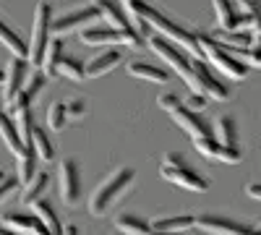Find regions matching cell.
<instances>
[{"instance_id":"obj_25","label":"cell","mask_w":261,"mask_h":235,"mask_svg":"<svg viewBox=\"0 0 261 235\" xmlns=\"http://www.w3.org/2000/svg\"><path fill=\"white\" fill-rule=\"evenodd\" d=\"M0 139H3V144L8 146V152H13L16 157L24 152V144H21V136L16 131V123L13 118H8L3 110H0Z\"/></svg>"},{"instance_id":"obj_38","label":"cell","mask_w":261,"mask_h":235,"mask_svg":"<svg viewBox=\"0 0 261 235\" xmlns=\"http://www.w3.org/2000/svg\"><path fill=\"white\" fill-rule=\"evenodd\" d=\"M186 108H188V110H193V113L204 110V108H206V97H204V94H193V92H191V97L186 99Z\"/></svg>"},{"instance_id":"obj_31","label":"cell","mask_w":261,"mask_h":235,"mask_svg":"<svg viewBox=\"0 0 261 235\" xmlns=\"http://www.w3.org/2000/svg\"><path fill=\"white\" fill-rule=\"evenodd\" d=\"M16 113V131L21 136V144L24 146H32V134H34V115H32V108H18L13 110Z\"/></svg>"},{"instance_id":"obj_35","label":"cell","mask_w":261,"mask_h":235,"mask_svg":"<svg viewBox=\"0 0 261 235\" xmlns=\"http://www.w3.org/2000/svg\"><path fill=\"white\" fill-rule=\"evenodd\" d=\"M21 188V183H18V178L16 175H8L3 183H0V204H3V201H8L13 194H16V191Z\"/></svg>"},{"instance_id":"obj_42","label":"cell","mask_w":261,"mask_h":235,"mask_svg":"<svg viewBox=\"0 0 261 235\" xmlns=\"http://www.w3.org/2000/svg\"><path fill=\"white\" fill-rule=\"evenodd\" d=\"M6 178H8V175H6V173H3V170H0V183H3V180H6Z\"/></svg>"},{"instance_id":"obj_11","label":"cell","mask_w":261,"mask_h":235,"mask_svg":"<svg viewBox=\"0 0 261 235\" xmlns=\"http://www.w3.org/2000/svg\"><path fill=\"white\" fill-rule=\"evenodd\" d=\"M94 18H102L99 11L94 6H81V8H73L68 13H63L60 18H53V34L55 37H63V34H71L76 29H86V24Z\"/></svg>"},{"instance_id":"obj_12","label":"cell","mask_w":261,"mask_h":235,"mask_svg":"<svg viewBox=\"0 0 261 235\" xmlns=\"http://www.w3.org/2000/svg\"><path fill=\"white\" fill-rule=\"evenodd\" d=\"M170 115H172V120H175L191 139H206V136H212V125H209V120H204L199 113L188 110L183 102L178 105V108H172Z\"/></svg>"},{"instance_id":"obj_8","label":"cell","mask_w":261,"mask_h":235,"mask_svg":"<svg viewBox=\"0 0 261 235\" xmlns=\"http://www.w3.org/2000/svg\"><path fill=\"white\" fill-rule=\"evenodd\" d=\"M58 186H60V199L65 206H79L81 204V167L73 157H65L58 167Z\"/></svg>"},{"instance_id":"obj_5","label":"cell","mask_w":261,"mask_h":235,"mask_svg":"<svg viewBox=\"0 0 261 235\" xmlns=\"http://www.w3.org/2000/svg\"><path fill=\"white\" fill-rule=\"evenodd\" d=\"M53 39V8L50 3H37V11H34V27H32V39H29V55L27 60L32 63V66L39 71L42 66V58H45V50L50 45Z\"/></svg>"},{"instance_id":"obj_7","label":"cell","mask_w":261,"mask_h":235,"mask_svg":"<svg viewBox=\"0 0 261 235\" xmlns=\"http://www.w3.org/2000/svg\"><path fill=\"white\" fill-rule=\"evenodd\" d=\"M81 42H84V45H89V47H94V45H105L107 47V45H118V42H123V45L134 47V50L144 47V37L139 32H118L113 27H89V29H81Z\"/></svg>"},{"instance_id":"obj_24","label":"cell","mask_w":261,"mask_h":235,"mask_svg":"<svg viewBox=\"0 0 261 235\" xmlns=\"http://www.w3.org/2000/svg\"><path fill=\"white\" fill-rule=\"evenodd\" d=\"M0 42H3V45L13 53V58H27L29 55V47H27V42L21 39V34L8 24V21L0 16Z\"/></svg>"},{"instance_id":"obj_20","label":"cell","mask_w":261,"mask_h":235,"mask_svg":"<svg viewBox=\"0 0 261 235\" xmlns=\"http://www.w3.org/2000/svg\"><path fill=\"white\" fill-rule=\"evenodd\" d=\"M214 13L220 32H241V11L232 6V0H214Z\"/></svg>"},{"instance_id":"obj_22","label":"cell","mask_w":261,"mask_h":235,"mask_svg":"<svg viewBox=\"0 0 261 235\" xmlns=\"http://www.w3.org/2000/svg\"><path fill=\"white\" fill-rule=\"evenodd\" d=\"M128 73L134 76V79H144V81H151V84H165L170 79L165 68L154 66V63H149V60H134V63H128Z\"/></svg>"},{"instance_id":"obj_30","label":"cell","mask_w":261,"mask_h":235,"mask_svg":"<svg viewBox=\"0 0 261 235\" xmlns=\"http://www.w3.org/2000/svg\"><path fill=\"white\" fill-rule=\"evenodd\" d=\"M32 146H34V154H37V160H42V162H53V160H55V146H53L50 136L45 134V128L34 125V134H32Z\"/></svg>"},{"instance_id":"obj_6","label":"cell","mask_w":261,"mask_h":235,"mask_svg":"<svg viewBox=\"0 0 261 235\" xmlns=\"http://www.w3.org/2000/svg\"><path fill=\"white\" fill-rule=\"evenodd\" d=\"M149 47L154 50L162 60L170 63V68L186 81V87H188L193 94H199V84H196V76H193V60H191L186 53H180L170 39H165V37H160V34H157V37H149Z\"/></svg>"},{"instance_id":"obj_14","label":"cell","mask_w":261,"mask_h":235,"mask_svg":"<svg viewBox=\"0 0 261 235\" xmlns=\"http://www.w3.org/2000/svg\"><path fill=\"white\" fill-rule=\"evenodd\" d=\"M196 149L209 157V160H220V162H241V149H232V146H222L214 136H206V139H193Z\"/></svg>"},{"instance_id":"obj_10","label":"cell","mask_w":261,"mask_h":235,"mask_svg":"<svg viewBox=\"0 0 261 235\" xmlns=\"http://www.w3.org/2000/svg\"><path fill=\"white\" fill-rule=\"evenodd\" d=\"M193 76L196 84H199V94H204L206 99H217V102L230 99V87L209 71L206 60H193Z\"/></svg>"},{"instance_id":"obj_45","label":"cell","mask_w":261,"mask_h":235,"mask_svg":"<svg viewBox=\"0 0 261 235\" xmlns=\"http://www.w3.org/2000/svg\"><path fill=\"white\" fill-rule=\"evenodd\" d=\"M256 230H258V232H261V225H258V227H256Z\"/></svg>"},{"instance_id":"obj_27","label":"cell","mask_w":261,"mask_h":235,"mask_svg":"<svg viewBox=\"0 0 261 235\" xmlns=\"http://www.w3.org/2000/svg\"><path fill=\"white\" fill-rule=\"evenodd\" d=\"M37 154H34V146H24V152L18 154V167H16V178H18V183H21V188H24L32 178H34V173H37Z\"/></svg>"},{"instance_id":"obj_15","label":"cell","mask_w":261,"mask_h":235,"mask_svg":"<svg viewBox=\"0 0 261 235\" xmlns=\"http://www.w3.org/2000/svg\"><path fill=\"white\" fill-rule=\"evenodd\" d=\"M115 227L120 235H172V232H160L154 230L144 217L134 215V212H120L115 217Z\"/></svg>"},{"instance_id":"obj_19","label":"cell","mask_w":261,"mask_h":235,"mask_svg":"<svg viewBox=\"0 0 261 235\" xmlns=\"http://www.w3.org/2000/svg\"><path fill=\"white\" fill-rule=\"evenodd\" d=\"M212 136L220 141L222 146H232L238 149V123L230 113H222L214 118V128H212Z\"/></svg>"},{"instance_id":"obj_16","label":"cell","mask_w":261,"mask_h":235,"mask_svg":"<svg viewBox=\"0 0 261 235\" xmlns=\"http://www.w3.org/2000/svg\"><path fill=\"white\" fill-rule=\"evenodd\" d=\"M47 87V76L42 73V71H34L29 79H27V84H24V89H21L16 97H13V102L8 105L11 110H18V108H32V102L39 97V92Z\"/></svg>"},{"instance_id":"obj_29","label":"cell","mask_w":261,"mask_h":235,"mask_svg":"<svg viewBox=\"0 0 261 235\" xmlns=\"http://www.w3.org/2000/svg\"><path fill=\"white\" fill-rule=\"evenodd\" d=\"M212 39L222 47H230V50H238V47H253V37L251 32H217L212 34Z\"/></svg>"},{"instance_id":"obj_26","label":"cell","mask_w":261,"mask_h":235,"mask_svg":"<svg viewBox=\"0 0 261 235\" xmlns=\"http://www.w3.org/2000/svg\"><path fill=\"white\" fill-rule=\"evenodd\" d=\"M60 60H63V42H60L58 37H53V39H50V45H47V50H45V58H42L39 71L45 73L47 79H55V76H58Z\"/></svg>"},{"instance_id":"obj_41","label":"cell","mask_w":261,"mask_h":235,"mask_svg":"<svg viewBox=\"0 0 261 235\" xmlns=\"http://www.w3.org/2000/svg\"><path fill=\"white\" fill-rule=\"evenodd\" d=\"M0 235H16V232H13V230H8L6 225H0Z\"/></svg>"},{"instance_id":"obj_4","label":"cell","mask_w":261,"mask_h":235,"mask_svg":"<svg viewBox=\"0 0 261 235\" xmlns=\"http://www.w3.org/2000/svg\"><path fill=\"white\" fill-rule=\"evenodd\" d=\"M196 39H199V47H201L204 60H212V66H214V68H220L227 79L241 81V79L248 76V66H246V63H241V60H238L227 47L217 45V42H214L209 34H196Z\"/></svg>"},{"instance_id":"obj_46","label":"cell","mask_w":261,"mask_h":235,"mask_svg":"<svg viewBox=\"0 0 261 235\" xmlns=\"http://www.w3.org/2000/svg\"><path fill=\"white\" fill-rule=\"evenodd\" d=\"M110 235H120V232H110Z\"/></svg>"},{"instance_id":"obj_2","label":"cell","mask_w":261,"mask_h":235,"mask_svg":"<svg viewBox=\"0 0 261 235\" xmlns=\"http://www.w3.org/2000/svg\"><path fill=\"white\" fill-rule=\"evenodd\" d=\"M134 180H136L134 167H118L115 173H110L94 188V194L89 196V212L94 217H105L107 212L128 194V188L134 186Z\"/></svg>"},{"instance_id":"obj_33","label":"cell","mask_w":261,"mask_h":235,"mask_svg":"<svg viewBox=\"0 0 261 235\" xmlns=\"http://www.w3.org/2000/svg\"><path fill=\"white\" fill-rule=\"evenodd\" d=\"M58 76H65V79H71V81H84L86 79V71H84V63L79 58H65L60 60V66H58Z\"/></svg>"},{"instance_id":"obj_18","label":"cell","mask_w":261,"mask_h":235,"mask_svg":"<svg viewBox=\"0 0 261 235\" xmlns=\"http://www.w3.org/2000/svg\"><path fill=\"white\" fill-rule=\"evenodd\" d=\"M120 60H123L120 50L110 47V50H102L97 58H92V60L84 66V71H86V76H89V79H99V76H105L107 71H113Z\"/></svg>"},{"instance_id":"obj_23","label":"cell","mask_w":261,"mask_h":235,"mask_svg":"<svg viewBox=\"0 0 261 235\" xmlns=\"http://www.w3.org/2000/svg\"><path fill=\"white\" fill-rule=\"evenodd\" d=\"M154 230L160 232H172V235H178L183 230H191L196 225V217L193 215H172V217H154L149 222Z\"/></svg>"},{"instance_id":"obj_28","label":"cell","mask_w":261,"mask_h":235,"mask_svg":"<svg viewBox=\"0 0 261 235\" xmlns=\"http://www.w3.org/2000/svg\"><path fill=\"white\" fill-rule=\"evenodd\" d=\"M32 206H34V217H37V220H39L42 225H45V227H47V230H50L53 235H60V232H63L60 217L55 215V209H53V206H50V204H47L45 199H39V201H34Z\"/></svg>"},{"instance_id":"obj_44","label":"cell","mask_w":261,"mask_h":235,"mask_svg":"<svg viewBox=\"0 0 261 235\" xmlns=\"http://www.w3.org/2000/svg\"><path fill=\"white\" fill-rule=\"evenodd\" d=\"M241 3H251V0H241Z\"/></svg>"},{"instance_id":"obj_9","label":"cell","mask_w":261,"mask_h":235,"mask_svg":"<svg viewBox=\"0 0 261 235\" xmlns=\"http://www.w3.org/2000/svg\"><path fill=\"white\" fill-rule=\"evenodd\" d=\"M193 227H199L201 232H209V235H261L256 227L243 225L225 215H199Z\"/></svg>"},{"instance_id":"obj_36","label":"cell","mask_w":261,"mask_h":235,"mask_svg":"<svg viewBox=\"0 0 261 235\" xmlns=\"http://www.w3.org/2000/svg\"><path fill=\"white\" fill-rule=\"evenodd\" d=\"M157 102H160V108L162 110H172V108H178V105H180V97L178 94H172V92H165V94H160L157 97Z\"/></svg>"},{"instance_id":"obj_13","label":"cell","mask_w":261,"mask_h":235,"mask_svg":"<svg viewBox=\"0 0 261 235\" xmlns=\"http://www.w3.org/2000/svg\"><path fill=\"white\" fill-rule=\"evenodd\" d=\"M27 60L24 58H13L8 66H6V71H3V102L6 105H11L13 102V97L24 89V84H27Z\"/></svg>"},{"instance_id":"obj_32","label":"cell","mask_w":261,"mask_h":235,"mask_svg":"<svg viewBox=\"0 0 261 235\" xmlns=\"http://www.w3.org/2000/svg\"><path fill=\"white\" fill-rule=\"evenodd\" d=\"M34 222H37V217H34V215H24V212H8V215H3V220H0V225H6V227L13 230L16 235H18V232L29 235V230H32Z\"/></svg>"},{"instance_id":"obj_1","label":"cell","mask_w":261,"mask_h":235,"mask_svg":"<svg viewBox=\"0 0 261 235\" xmlns=\"http://www.w3.org/2000/svg\"><path fill=\"white\" fill-rule=\"evenodd\" d=\"M125 3V13H128V21L139 16L141 21H146L149 27H154L160 32V37L170 39V42H178V45L193 58V60H204L201 55V47H199V39H196V34L186 27H180L178 21L167 18L165 13H160L154 6H149L146 0H123Z\"/></svg>"},{"instance_id":"obj_37","label":"cell","mask_w":261,"mask_h":235,"mask_svg":"<svg viewBox=\"0 0 261 235\" xmlns=\"http://www.w3.org/2000/svg\"><path fill=\"white\" fill-rule=\"evenodd\" d=\"M65 113H68V118H81V115L86 113V102H84V99L65 102Z\"/></svg>"},{"instance_id":"obj_43","label":"cell","mask_w":261,"mask_h":235,"mask_svg":"<svg viewBox=\"0 0 261 235\" xmlns=\"http://www.w3.org/2000/svg\"><path fill=\"white\" fill-rule=\"evenodd\" d=\"M0 84H3V68H0Z\"/></svg>"},{"instance_id":"obj_34","label":"cell","mask_w":261,"mask_h":235,"mask_svg":"<svg viewBox=\"0 0 261 235\" xmlns=\"http://www.w3.org/2000/svg\"><path fill=\"white\" fill-rule=\"evenodd\" d=\"M65 120H68V113H65V102H53L50 110H47V125L53 131H63L65 128Z\"/></svg>"},{"instance_id":"obj_3","label":"cell","mask_w":261,"mask_h":235,"mask_svg":"<svg viewBox=\"0 0 261 235\" xmlns=\"http://www.w3.org/2000/svg\"><path fill=\"white\" fill-rule=\"evenodd\" d=\"M160 173H162L165 180L175 183L186 191H196V194H206L209 191V180L199 173V170H193L180 152H165Z\"/></svg>"},{"instance_id":"obj_17","label":"cell","mask_w":261,"mask_h":235,"mask_svg":"<svg viewBox=\"0 0 261 235\" xmlns=\"http://www.w3.org/2000/svg\"><path fill=\"white\" fill-rule=\"evenodd\" d=\"M94 8L99 11L102 18H107V24H110L113 29H118V32H136L134 27H130V21H128V13L115 3V0H94Z\"/></svg>"},{"instance_id":"obj_39","label":"cell","mask_w":261,"mask_h":235,"mask_svg":"<svg viewBox=\"0 0 261 235\" xmlns=\"http://www.w3.org/2000/svg\"><path fill=\"white\" fill-rule=\"evenodd\" d=\"M246 194H248L251 199H258V201H261V183H248V186H246Z\"/></svg>"},{"instance_id":"obj_21","label":"cell","mask_w":261,"mask_h":235,"mask_svg":"<svg viewBox=\"0 0 261 235\" xmlns=\"http://www.w3.org/2000/svg\"><path fill=\"white\" fill-rule=\"evenodd\" d=\"M47 188H50V173H47V170H37L34 178L21 188V201H24L27 206H32L34 201L45 199Z\"/></svg>"},{"instance_id":"obj_40","label":"cell","mask_w":261,"mask_h":235,"mask_svg":"<svg viewBox=\"0 0 261 235\" xmlns=\"http://www.w3.org/2000/svg\"><path fill=\"white\" fill-rule=\"evenodd\" d=\"M60 235H79V227H76V225H65Z\"/></svg>"}]
</instances>
